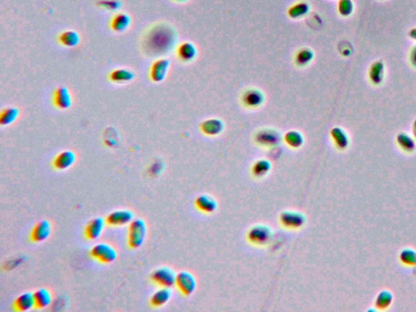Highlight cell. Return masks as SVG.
Returning <instances> with one entry per match:
<instances>
[{
  "label": "cell",
  "mask_w": 416,
  "mask_h": 312,
  "mask_svg": "<svg viewBox=\"0 0 416 312\" xmlns=\"http://www.w3.org/2000/svg\"><path fill=\"white\" fill-rule=\"evenodd\" d=\"M177 43V33L168 24H157L150 28L144 39L146 52L152 55H166Z\"/></svg>",
  "instance_id": "6da1fadb"
},
{
  "label": "cell",
  "mask_w": 416,
  "mask_h": 312,
  "mask_svg": "<svg viewBox=\"0 0 416 312\" xmlns=\"http://www.w3.org/2000/svg\"><path fill=\"white\" fill-rule=\"evenodd\" d=\"M273 232L268 225H256L249 229L246 233L248 242L258 247H264L270 243Z\"/></svg>",
  "instance_id": "7a4b0ae2"
},
{
  "label": "cell",
  "mask_w": 416,
  "mask_h": 312,
  "mask_svg": "<svg viewBox=\"0 0 416 312\" xmlns=\"http://www.w3.org/2000/svg\"><path fill=\"white\" fill-rule=\"evenodd\" d=\"M146 228L145 221L142 219H134L129 225L128 245L132 249H138L144 243L146 237Z\"/></svg>",
  "instance_id": "3957f363"
},
{
  "label": "cell",
  "mask_w": 416,
  "mask_h": 312,
  "mask_svg": "<svg viewBox=\"0 0 416 312\" xmlns=\"http://www.w3.org/2000/svg\"><path fill=\"white\" fill-rule=\"evenodd\" d=\"M279 222L283 228L290 230H299L304 227L307 218L299 211H284L279 215Z\"/></svg>",
  "instance_id": "277c9868"
},
{
  "label": "cell",
  "mask_w": 416,
  "mask_h": 312,
  "mask_svg": "<svg viewBox=\"0 0 416 312\" xmlns=\"http://www.w3.org/2000/svg\"><path fill=\"white\" fill-rule=\"evenodd\" d=\"M89 255L93 260L105 264H112L117 258L116 249L107 243H98L93 245Z\"/></svg>",
  "instance_id": "5b68a950"
},
{
  "label": "cell",
  "mask_w": 416,
  "mask_h": 312,
  "mask_svg": "<svg viewBox=\"0 0 416 312\" xmlns=\"http://www.w3.org/2000/svg\"><path fill=\"white\" fill-rule=\"evenodd\" d=\"M254 142L264 148H272L280 144L281 136L280 133L272 129H264L256 132Z\"/></svg>",
  "instance_id": "8992f818"
},
{
  "label": "cell",
  "mask_w": 416,
  "mask_h": 312,
  "mask_svg": "<svg viewBox=\"0 0 416 312\" xmlns=\"http://www.w3.org/2000/svg\"><path fill=\"white\" fill-rule=\"evenodd\" d=\"M177 275L174 271L168 267H161L154 270L150 279L154 284L164 288H172L176 285Z\"/></svg>",
  "instance_id": "52a82bcc"
},
{
  "label": "cell",
  "mask_w": 416,
  "mask_h": 312,
  "mask_svg": "<svg viewBox=\"0 0 416 312\" xmlns=\"http://www.w3.org/2000/svg\"><path fill=\"white\" fill-rule=\"evenodd\" d=\"M179 291L184 296H190L195 292L197 287V282L195 276L189 272L182 271L177 274L176 277V285Z\"/></svg>",
  "instance_id": "ba28073f"
},
{
  "label": "cell",
  "mask_w": 416,
  "mask_h": 312,
  "mask_svg": "<svg viewBox=\"0 0 416 312\" xmlns=\"http://www.w3.org/2000/svg\"><path fill=\"white\" fill-rule=\"evenodd\" d=\"M134 220V213L130 210H116L108 214L106 223L113 227H120L130 225Z\"/></svg>",
  "instance_id": "9c48e42d"
},
{
  "label": "cell",
  "mask_w": 416,
  "mask_h": 312,
  "mask_svg": "<svg viewBox=\"0 0 416 312\" xmlns=\"http://www.w3.org/2000/svg\"><path fill=\"white\" fill-rule=\"evenodd\" d=\"M169 68H170V61L169 59H156L150 67V79L156 83L165 81L169 73Z\"/></svg>",
  "instance_id": "30bf717a"
},
{
  "label": "cell",
  "mask_w": 416,
  "mask_h": 312,
  "mask_svg": "<svg viewBox=\"0 0 416 312\" xmlns=\"http://www.w3.org/2000/svg\"><path fill=\"white\" fill-rule=\"evenodd\" d=\"M53 103L59 109H69L73 104V99L68 88L65 86L57 88L53 95Z\"/></svg>",
  "instance_id": "8fae6325"
},
{
  "label": "cell",
  "mask_w": 416,
  "mask_h": 312,
  "mask_svg": "<svg viewBox=\"0 0 416 312\" xmlns=\"http://www.w3.org/2000/svg\"><path fill=\"white\" fill-rule=\"evenodd\" d=\"M264 100L265 98L263 92L256 89L246 90L242 97V104L248 108H260L264 104Z\"/></svg>",
  "instance_id": "7c38bea8"
},
{
  "label": "cell",
  "mask_w": 416,
  "mask_h": 312,
  "mask_svg": "<svg viewBox=\"0 0 416 312\" xmlns=\"http://www.w3.org/2000/svg\"><path fill=\"white\" fill-rule=\"evenodd\" d=\"M105 222L101 217H96L89 221L85 227V237L91 241L100 238L105 228Z\"/></svg>",
  "instance_id": "4fadbf2b"
},
{
  "label": "cell",
  "mask_w": 416,
  "mask_h": 312,
  "mask_svg": "<svg viewBox=\"0 0 416 312\" xmlns=\"http://www.w3.org/2000/svg\"><path fill=\"white\" fill-rule=\"evenodd\" d=\"M51 225L48 221H41L33 228L30 238L34 242H42L46 241L51 235Z\"/></svg>",
  "instance_id": "5bb4252c"
},
{
  "label": "cell",
  "mask_w": 416,
  "mask_h": 312,
  "mask_svg": "<svg viewBox=\"0 0 416 312\" xmlns=\"http://www.w3.org/2000/svg\"><path fill=\"white\" fill-rule=\"evenodd\" d=\"M75 161V153L72 150H63L55 156L53 160V166L57 170H67L73 166Z\"/></svg>",
  "instance_id": "9a60e30c"
},
{
  "label": "cell",
  "mask_w": 416,
  "mask_h": 312,
  "mask_svg": "<svg viewBox=\"0 0 416 312\" xmlns=\"http://www.w3.org/2000/svg\"><path fill=\"white\" fill-rule=\"evenodd\" d=\"M195 207L205 214L215 212L218 207L217 202L213 197L209 195H201L196 198L195 201Z\"/></svg>",
  "instance_id": "2e32d148"
},
{
  "label": "cell",
  "mask_w": 416,
  "mask_h": 312,
  "mask_svg": "<svg viewBox=\"0 0 416 312\" xmlns=\"http://www.w3.org/2000/svg\"><path fill=\"white\" fill-rule=\"evenodd\" d=\"M200 129L203 134L207 136L215 137L223 132L225 124L223 121L216 118H211L203 121L200 126Z\"/></svg>",
  "instance_id": "e0dca14e"
},
{
  "label": "cell",
  "mask_w": 416,
  "mask_h": 312,
  "mask_svg": "<svg viewBox=\"0 0 416 312\" xmlns=\"http://www.w3.org/2000/svg\"><path fill=\"white\" fill-rule=\"evenodd\" d=\"M13 307L16 311L25 312L35 307L34 294L30 292L23 293L17 297L13 303Z\"/></svg>",
  "instance_id": "ac0fdd59"
},
{
  "label": "cell",
  "mask_w": 416,
  "mask_h": 312,
  "mask_svg": "<svg viewBox=\"0 0 416 312\" xmlns=\"http://www.w3.org/2000/svg\"><path fill=\"white\" fill-rule=\"evenodd\" d=\"M131 24V18L126 13H117L112 17L110 26L114 32L122 33L128 29Z\"/></svg>",
  "instance_id": "d6986e66"
},
{
  "label": "cell",
  "mask_w": 416,
  "mask_h": 312,
  "mask_svg": "<svg viewBox=\"0 0 416 312\" xmlns=\"http://www.w3.org/2000/svg\"><path fill=\"white\" fill-rule=\"evenodd\" d=\"M177 56L184 62H190L197 56V49L189 42L181 43L177 50Z\"/></svg>",
  "instance_id": "ffe728a7"
},
{
  "label": "cell",
  "mask_w": 416,
  "mask_h": 312,
  "mask_svg": "<svg viewBox=\"0 0 416 312\" xmlns=\"http://www.w3.org/2000/svg\"><path fill=\"white\" fill-rule=\"evenodd\" d=\"M330 136L338 150H343L347 148L349 143V137L342 129L339 127L332 129Z\"/></svg>",
  "instance_id": "44dd1931"
},
{
  "label": "cell",
  "mask_w": 416,
  "mask_h": 312,
  "mask_svg": "<svg viewBox=\"0 0 416 312\" xmlns=\"http://www.w3.org/2000/svg\"><path fill=\"white\" fill-rule=\"evenodd\" d=\"M172 297V291L169 288L161 287L150 298V304L154 307H161L167 304Z\"/></svg>",
  "instance_id": "7402d4cb"
},
{
  "label": "cell",
  "mask_w": 416,
  "mask_h": 312,
  "mask_svg": "<svg viewBox=\"0 0 416 312\" xmlns=\"http://www.w3.org/2000/svg\"><path fill=\"white\" fill-rule=\"evenodd\" d=\"M271 169H272L271 163L268 160L261 159L253 164L250 172L254 178L261 179L265 177L270 172Z\"/></svg>",
  "instance_id": "603a6c76"
},
{
  "label": "cell",
  "mask_w": 416,
  "mask_h": 312,
  "mask_svg": "<svg viewBox=\"0 0 416 312\" xmlns=\"http://www.w3.org/2000/svg\"><path fill=\"white\" fill-rule=\"evenodd\" d=\"M35 308L44 309L50 306L52 301L51 294L47 289L42 288L37 290L34 293Z\"/></svg>",
  "instance_id": "cb8c5ba5"
},
{
  "label": "cell",
  "mask_w": 416,
  "mask_h": 312,
  "mask_svg": "<svg viewBox=\"0 0 416 312\" xmlns=\"http://www.w3.org/2000/svg\"><path fill=\"white\" fill-rule=\"evenodd\" d=\"M283 139L285 144L292 149L300 148L304 143V138H303V134L297 130H291L285 133Z\"/></svg>",
  "instance_id": "d4e9b609"
},
{
  "label": "cell",
  "mask_w": 416,
  "mask_h": 312,
  "mask_svg": "<svg viewBox=\"0 0 416 312\" xmlns=\"http://www.w3.org/2000/svg\"><path fill=\"white\" fill-rule=\"evenodd\" d=\"M134 78L132 71L125 69H115L110 73L109 79L114 83L122 84L130 82Z\"/></svg>",
  "instance_id": "484cf974"
},
{
  "label": "cell",
  "mask_w": 416,
  "mask_h": 312,
  "mask_svg": "<svg viewBox=\"0 0 416 312\" xmlns=\"http://www.w3.org/2000/svg\"><path fill=\"white\" fill-rule=\"evenodd\" d=\"M59 43L67 47H75L79 44L81 38L78 33L74 30H66L59 36Z\"/></svg>",
  "instance_id": "4316f807"
},
{
  "label": "cell",
  "mask_w": 416,
  "mask_h": 312,
  "mask_svg": "<svg viewBox=\"0 0 416 312\" xmlns=\"http://www.w3.org/2000/svg\"><path fill=\"white\" fill-rule=\"evenodd\" d=\"M310 12V5L306 2H299L289 8L288 15L292 19H300Z\"/></svg>",
  "instance_id": "83f0119b"
},
{
  "label": "cell",
  "mask_w": 416,
  "mask_h": 312,
  "mask_svg": "<svg viewBox=\"0 0 416 312\" xmlns=\"http://www.w3.org/2000/svg\"><path fill=\"white\" fill-rule=\"evenodd\" d=\"M19 114L20 112L18 108L15 107L5 108L0 115V124L2 126H8L13 124L18 117Z\"/></svg>",
  "instance_id": "f1b7e54d"
},
{
  "label": "cell",
  "mask_w": 416,
  "mask_h": 312,
  "mask_svg": "<svg viewBox=\"0 0 416 312\" xmlns=\"http://www.w3.org/2000/svg\"><path fill=\"white\" fill-rule=\"evenodd\" d=\"M384 65L380 61H377L376 63H374L371 69H370L369 72L370 80L372 81V83L375 84V85H379V84L381 83L383 78H384Z\"/></svg>",
  "instance_id": "f546056e"
},
{
  "label": "cell",
  "mask_w": 416,
  "mask_h": 312,
  "mask_svg": "<svg viewBox=\"0 0 416 312\" xmlns=\"http://www.w3.org/2000/svg\"><path fill=\"white\" fill-rule=\"evenodd\" d=\"M314 52L311 49H301L295 55V64L300 67L307 66L314 59Z\"/></svg>",
  "instance_id": "4dcf8cb0"
},
{
  "label": "cell",
  "mask_w": 416,
  "mask_h": 312,
  "mask_svg": "<svg viewBox=\"0 0 416 312\" xmlns=\"http://www.w3.org/2000/svg\"><path fill=\"white\" fill-rule=\"evenodd\" d=\"M393 299H394L393 294L390 291L384 290L376 297L375 306L379 310H386L392 304Z\"/></svg>",
  "instance_id": "1f68e13d"
},
{
  "label": "cell",
  "mask_w": 416,
  "mask_h": 312,
  "mask_svg": "<svg viewBox=\"0 0 416 312\" xmlns=\"http://www.w3.org/2000/svg\"><path fill=\"white\" fill-rule=\"evenodd\" d=\"M397 142L401 148L406 152H412L415 150V142L411 137L409 136L408 134H405V133L398 134Z\"/></svg>",
  "instance_id": "d6a6232c"
},
{
  "label": "cell",
  "mask_w": 416,
  "mask_h": 312,
  "mask_svg": "<svg viewBox=\"0 0 416 312\" xmlns=\"http://www.w3.org/2000/svg\"><path fill=\"white\" fill-rule=\"evenodd\" d=\"M401 263L408 267L416 265V252L412 249H404L399 255Z\"/></svg>",
  "instance_id": "836d02e7"
},
{
  "label": "cell",
  "mask_w": 416,
  "mask_h": 312,
  "mask_svg": "<svg viewBox=\"0 0 416 312\" xmlns=\"http://www.w3.org/2000/svg\"><path fill=\"white\" fill-rule=\"evenodd\" d=\"M337 9H338V12H339L341 16H349L353 12V3H352L351 0H339Z\"/></svg>",
  "instance_id": "e575fe53"
},
{
  "label": "cell",
  "mask_w": 416,
  "mask_h": 312,
  "mask_svg": "<svg viewBox=\"0 0 416 312\" xmlns=\"http://www.w3.org/2000/svg\"><path fill=\"white\" fill-rule=\"evenodd\" d=\"M100 6L108 10H118L120 8V2L119 0H101Z\"/></svg>",
  "instance_id": "d590c367"
},
{
  "label": "cell",
  "mask_w": 416,
  "mask_h": 312,
  "mask_svg": "<svg viewBox=\"0 0 416 312\" xmlns=\"http://www.w3.org/2000/svg\"><path fill=\"white\" fill-rule=\"evenodd\" d=\"M410 61L414 67H416V47L413 48L412 51L410 53Z\"/></svg>",
  "instance_id": "8d00e7d4"
},
{
  "label": "cell",
  "mask_w": 416,
  "mask_h": 312,
  "mask_svg": "<svg viewBox=\"0 0 416 312\" xmlns=\"http://www.w3.org/2000/svg\"><path fill=\"white\" fill-rule=\"evenodd\" d=\"M410 36H411V38H413L414 40H416V28H414V29L410 31Z\"/></svg>",
  "instance_id": "74e56055"
},
{
  "label": "cell",
  "mask_w": 416,
  "mask_h": 312,
  "mask_svg": "<svg viewBox=\"0 0 416 312\" xmlns=\"http://www.w3.org/2000/svg\"><path fill=\"white\" fill-rule=\"evenodd\" d=\"M413 134H414V138L416 139V120H414V126H413Z\"/></svg>",
  "instance_id": "f35d334b"
},
{
  "label": "cell",
  "mask_w": 416,
  "mask_h": 312,
  "mask_svg": "<svg viewBox=\"0 0 416 312\" xmlns=\"http://www.w3.org/2000/svg\"><path fill=\"white\" fill-rule=\"evenodd\" d=\"M174 1H176V2L183 3L185 2V1H187V0H174Z\"/></svg>",
  "instance_id": "ab89813d"
}]
</instances>
